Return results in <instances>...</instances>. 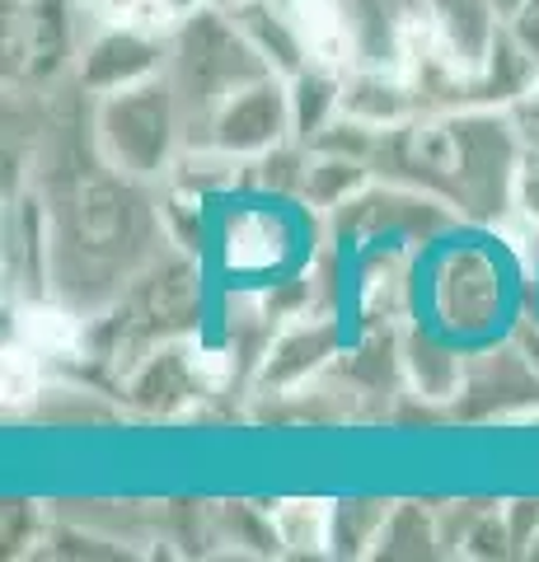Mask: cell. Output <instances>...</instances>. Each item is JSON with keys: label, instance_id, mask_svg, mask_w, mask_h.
<instances>
[{"label": "cell", "instance_id": "obj_1", "mask_svg": "<svg viewBox=\"0 0 539 562\" xmlns=\"http://www.w3.org/2000/svg\"><path fill=\"white\" fill-rule=\"evenodd\" d=\"M291 33H295V43L324 66L347 57V24H343L338 0H295L291 5Z\"/></svg>", "mask_w": 539, "mask_h": 562}, {"label": "cell", "instance_id": "obj_2", "mask_svg": "<svg viewBox=\"0 0 539 562\" xmlns=\"http://www.w3.org/2000/svg\"><path fill=\"white\" fill-rule=\"evenodd\" d=\"M231 262L235 268H268V262H277V235H272V225L268 221H258V216H249V221H239L235 231H231Z\"/></svg>", "mask_w": 539, "mask_h": 562}, {"label": "cell", "instance_id": "obj_3", "mask_svg": "<svg viewBox=\"0 0 539 562\" xmlns=\"http://www.w3.org/2000/svg\"><path fill=\"white\" fill-rule=\"evenodd\" d=\"M20 333H24V347L47 351V357L76 347V324L66 319V314H57V310H29L20 319Z\"/></svg>", "mask_w": 539, "mask_h": 562}, {"label": "cell", "instance_id": "obj_4", "mask_svg": "<svg viewBox=\"0 0 539 562\" xmlns=\"http://www.w3.org/2000/svg\"><path fill=\"white\" fill-rule=\"evenodd\" d=\"M33 394V366L29 351H5V403H24Z\"/></svg>", "mask_w": 539, "mask_h": 562}, {"label": "cell", "instance_id": "obj_5", "mask_svg": "<svg viewBox=\"0 0 539 562\" xmlns=\"http://www.w3.org/2000/svg\"><path fill=\"white\" fill-rule=\"evenodd\" d=\"M103 10H113V14H136L142 10V0H99Z\"/></svg>", "mask_w": 539, "mask_h": 562}]
</instances>
